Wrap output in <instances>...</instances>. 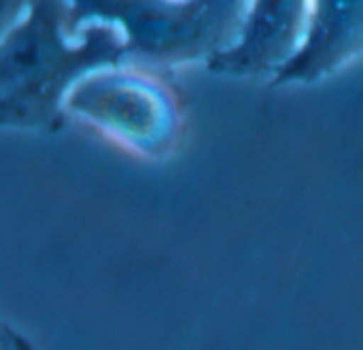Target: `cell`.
<instances>
[{"instance_id": "cell-2", "label": "cell", "mask_w": 363, "mask_h": 350, "mask_svg": "<svg viewBox=\"0 0 363 350\" xmlns=\"http://www.w3.org/2000/svg\"><path fill=\"white\" fill-rule=\"evenodd\" d=\"M251 0H70L68 34L91 23L117 26L130 66L168 72L230 49Z\"/></svg>"}, {"instance_id": "cell-3", "label": "cell", "mask_w": 363, "mask_h": 350, "mask_svg": "<svg viewBox=\"0 0 363 350\" xmlns=\"http://www.w3.org/2000/svg\"><path fill=\"white\" fill-rule=\"evenodd\" d=\"M66 111L147 155L168 153L185 119L183 94L166 72L138 66L106 68L85 77L70 91Z\"/></svg>"}, {"instance_id": "cell-1", "label": "cell", "mask_w": 363, "mask_h": 350, "mask_svg": "<svg viewBox=\"0 0 363 350\" xmlns=\"http://www.w3.org/2000/svg\"><path fill=\"white\" fill-rule=\"evenodd\" d=\"M70 0H28L0 43V125L60 132L70 91L89 74L125 64L117 26L68 34Z\"/></svg>"}, {"instance_id": "cell-6", "label": "cell", "mask_w": 363, "mask_h": 350, "mask_svg": "<svg viewBox=\"0 0 363 350\" xmlns=\"http://www.w3.org/2000/svg\"><path fill=\"white\" fill-rule=\"evenodd\" d=\"M28 0H2V30L11 28L26 11Z\"/></svg>"}, {"instance_id": "cell-4", "label": "cell", "mask_w": 363, "mask_h": 350, "mask_svg": "<svg viewBox=\"0 0 363 350\" xmlns=\"http://www.w3.org/2000/svg\"><path fill=\"white\" fill-rule=\"evenodd\" d=\"M313 0H251L238 40L206 68L225 77L274 79L302 49Z\"/></svg>"}, {"instance_id": "cell-5", "label": "cell", "mask_w": 363, "mask_h": 350, "mask_svg": "<svg viewBox=\"0 0 363 350\" xmlns=\"http://www.w3.org/2000/svg\"><path fill=\"white\" fill-rule=\"evenodd\" d=\"M363 55V0H313L308 34L272 87L317 83Z\"/></svg>"}, {"instance_id": "cell-7", "label": "cell", "mask_w": 363, "mask_h": 350, "mask_svg": "<svg viewBox=\"0 0 363 350\" xmlns=\"http://www.w3.org/2000/svg\"><path fill=\"white\" fill-rule=\"evenodd\" d=\"M2 350H34L30 346V342L19 336L17 332H13L9 325H2Z\"/></svg>"}]
</instances>
